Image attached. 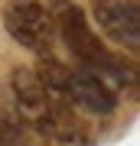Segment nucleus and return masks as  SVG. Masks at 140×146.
<instances>
[{"label":"nucleus","mask_w":140,"mask_h":146,"mask_svg":"<svg viewBox=\"0 0 140 146\" xmlns=\"http://www.w3.org/2000/svg\"><path fill=\"white\" fill-rule=\"evenodd\" d=\"M49 20L56 29V39L65 42V49L72 52V58L82 68L98 72L104 81L114 84H130L134 88V65H124V58L114 55L104 42L94 36L91 20L85 16V10L72 0H49Z\"/></svg>","instance_id":"f257e3e1"},{"label":"nucleus","mask_w":140,"mask_h":146,"mask_svg":"<svg viewBox=\"0 0 140 146\" xmlns=\"http://www.w3.org/2000/svg\"><path fill=\"white\" fill-rule=\"evenodd\" d=\"M3 26L10 33L13 42L36 55H52V42H56V29H52L49 10L36 0H10L3 7Z\"/></svg>","instance_id":"f03ea898"},{"label":"nucleus","mask_w":140,"mask_h":146,"mask_svg":"<svg viewBox=\"0 0 140 146\" xmlns=\"http://www.w3.org/2000/svg\"><path fill=\"white\" fill-rule=\"evenodd\" d=\"M59 94L68 101V104H78L82 110H88V114H111V110L117 107V91L111 88L108 81L101 78L98 72H91V68H68L65 65V75H62V88Z\"/></svg>","instance_id":"7ed1b4c3"},{"label":"nucleus","mask_w":140,"mask_h":146,"mask_svg":"<svg viewBox=\"0 0 140 146\" xmlns=\"http://www.w3.org/2000/svg\"><path fill=\"white\" fill-rule=\"evenodd\" d=\"M94 23L104 39L137 52L140 46V3L137 0H94Z\"/></svg>","instance_id":"20e7f679"},{"label":"nucleus","mask_w":140,"mask_h":146,"mask_svg":"<svg viewBox=\"0 0 140 146\" xmlns=\"http://www.w3.org/2000/svg\"><path fill=\"white\" fill-rule=\"evenodd\" d=\"M10 91H13V101H16L20 123H26L29 130H39L42 120H46L49 110H52L56 94L42 84V78L36 75V68H13Z\"/></svg>","instance_id":"39448f33"},{"label":"nucleus","mask_w":140,"mask_h":146,"mask_svg":"<svg viewBox=\"0 0 140 146\" xmlns=\"http://www.w3.org/2000/svg\"><path fill=\"white\" fill-rule=\"evenodd\" d=\"M36 133H39L42 146H85L88 143V136H85L78 117L72 114V104H68L62 94H56L49 117L42 120V127Z\"/></svg>","instance_id":"423d86ee"},{"label":"nucleus","mask_w":140,"mask_h":146,"mask_svg":"<svg viewBox=\"0 0 140 146\" xmlns=\"http://www.w3.org/2000/svg\"><path fill=\"white\" fill-rule=\"evenodd\" d=\"M0 146H29L26 130L16 117H0Z\"/></svg>","instance_id":"0eeeda50"}]
</instances>
